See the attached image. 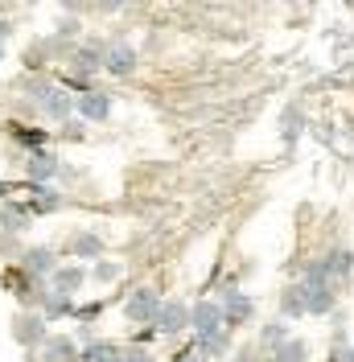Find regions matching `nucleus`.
Wrapping results in <instances>:
<instances>
[{"label":"nucleus","instance_id":"f257e3e1","mask_svg":"<svg viewBox=\"0 0 354 362\" xmlns=\"http://www.w3.org/2000/svg\"><path fill=\"white\" fill-rule=\"evenodd\" d=\"M124 313H128V321H156L161 296H156L153 288H136V293L128 296V305H124Z\"/></svg>","mask_w":354,"mask_h":362},{"label":"nucleus","instance_id":"f03ea898","mask_svg":"<svg viewBox=\"0 0 354 362\" xmlns=\"http://www.w3.org/2000/svg\"><path fill=\"white\" fill-rule=\"evenodd\" d=\"M219 321H222V313H219V305H215V300H202V305L190 309V329H194L198 338L219 334Z\"/></svg>","mask_w":354,"mask_h":362},{"label":"nucleus","instance_id":"7ed1b4c3","mask_svg":"<svg viewBox=\"0 0 354 362\" xmlns=\"http://www.w3.org/2000/svg\"><path fill=\"white\" fill-rule=\"evenodd\" d=\"M301 313H330L333 309V288L330 284H301Z\"/></svg>","mask_w":354,"mask_h":362},{"label":"nucleus","instance_id":"20e7f679","mask_svg":"<svg viewBox=\"0 0 354 362\" xmlns=\"http://www.w3.org/2000/svg\"><path fill=\"white\" fill-rule=\"evenodd\" d=\"M38 103H42V112L50 115V119H67V115L74 112V99L58 87H42L38 90Z\"/></svg>","mask_w":354,"mask_h":362},{"label":"nucleus","instance_id":"39448f33","mask_svg":"<svg viewBox=\"0 0 354 362\" xmlns=\"http://www.w3.org/2000/svg\"><path fill=\"white\" fill-rule=\"evenodd\" d=\"M99 62H103V70H108V74H132L136 49H132V45H124V42H115V45H108V54H103Z\"/></svg>","mask_w":354,"mask_h":362},{"label":"nucleus","instance_id":"423d86ee","mask_svg":"<svg viewBox=\"0 0 354 362\" xmlns=\"http://www.w3.org/2000/svg\"><path fill=\"white\" fill-rule=\"evenodd\" d=\"M74 107H79L83 119H108L111 115V95H103V90H87V95L74 99Z\"/></svg>","mask_w":354,"mask_h":362},{"label":"nucleus","instance_id":"0eeeda50","mask_svg":"<svg viewBox=\"0 0 354 362\" xmlns=\"http://www.w3.org/2000/svg\"><path fill=\"white\" fill-rule=\"evenodd\" d=\"M185 325H190V309L185 305H161V313H156V329L161 334H177Z\"/></svg>","mask_w":354,"mask_h":362},{"label":"nucleus","instance_id":"6e6552de","mask_svg":"<svg viewBox=\"0 0 354 362\" xmlns=\"http://www.w3.org/2000/svg\"><path fill=\"white\" fill-rule=\"evenodd\" d=\"M350 268H354V251H346V247L330 251V259H321V272H326V280H338V276H350Z\"/></svg>","mask_w":354,"mask_h":362},{"label":"nucleus","instance_id":"1a4fd4ad","mask_svg":"<svg viewBox=\"0 0 354 362\" xmlns=\"http://www.w3.org/2000/svg\"><path fill=\"white\" fill-rule=\"evenodd\" d=\"M13 329H17V341H21V346L45 341V321H42V317H21V321H17Z\"/></svg>","mask_w":354,"mask_h":362},{"label":"nucleus","instance_id":"9d476101","mask_svg":"<svg viewBox=\"0 0 354 362\" xmlns=\"http://www.w3.org/2000/svg\"><path fill=\"white\" fill-rule=\"evenodd\" d=\"M54 173H58V157H54V153H33V157H29V177L33 181H50L54 177Z\"/></svg>","mask_w":354,"mask_h":362},{"label":"nucleus","instance_id":"9b49d317","mask_svg":"<svg viewBox=\"0 0 354 362\" xmlns=\"http://www.w3.org/2000/svg\"><path fill=\"white\" fill-rule=\"evenodd\" d=\"M219 313H227L231 321H247L251 317V300L244 293H227V300L219 305Z\"/></svg>","mask_w":354,"mask_h":362},{"label":"nucleus","instance_id":"f8f14e48","mask_svg":"<svg viewBox=\"0 0 354 362\" xmlns=\"http://www.w3.org/2000/svg\"><path fill=\"white\" fill-rule=\"evenodd\" d=\"M25 268L33 272V276H50V272H54V251L50 247H33L29 255H25Z\"/></svg>","mask_w":354,"mask_h":362},{"label":"nucleus","instance_id":"ddd939ff","mask_svg":"<svg viewBox=\"0 0 354 362\" xmlns=\"http://www.w3.org/2000/svg\"><path fill=\"white\" fill-rule=\"evenodd\" d=\"M50 276H54V288H58L62 296H67V293H74V288L83 284V268H54Z\"/></svg>","mask_w":354,"mask_h":362},{"label":"nucleus","instance_id":"4468645a","mask_svg":"<svg viewBox=\"0 0 354 362\" xmlns=\"http://www.w3.org/2000/svg\"><path fill=\"white\" fill-rule=\"evenodd\" d=\"M79 362H120V350H115L111 341H91Z\"/></svg>","mask_w":354,"mask_h":362},{"label":"nucleus","instance_id":"2eb2a0df","mask_svg":"<svg viewBox=\"0 0 354 362\" xmlns=\"http://www.w3.org/2000/svg\"><path fill=\"white\" fill-rule=\"evenodd\" d=\"M62 313H74V305L62 293H50L42 300V321H54V317H62Z\"/></svg>","mask_w":354,"mask_h":362},{"label":"nucleus","instance_id":"dca6fc26","mask_svg":"<svg viewBox=\"0 0 354 362\" xmlns=\"http://www.w3.org/2000/svg\"><path fill=\"white\" fill-rule=\"evenodd\" d=\"M42 354H45V362H70L74 346H70L67 338H50V341L42 346Z\"/></svg>","mask_w":354,"mask_h":362},{"label":"nucleus","instance_id":"f3484780","mask_svg":"<svg viewBox=\"0 0 354 362\" xmlns=\"http://www.w3.org/2000/svg\"><path fill=\"white\" fill-rule=\"evenodd\" d=\"M70 251H74V255H99V251H103V239H99V235H74V239H70Z\"/></svg>","mask_w":354,"mask_h":362},{"label":"nucleus","instance_id":"a211bd4d","mask_svg":"<svg viewBox=\"0 0 354 362\" xmlns=\"http://www.w3.org/2000/svg\"><path fill=\"white\" fill-rule=\"evenodd\" d=\"M74 70L91 74V70H103V62H99V54H95L91 45H83V49H74Z\"/></svg>","mask_w":354,"mask_h":362},{"label":"nucleus","instance_id":"6ab92c4d","mask_svg":"<svg viewBox=\"0 0 354 362\" xmlns=\"http://www.w3.org/2000/svg\"><path fill=\"white\" fill-rule=\"evenodd\" d=\"M272 362H305V341L288 338L285 346H276V358H272Z\"/></svg>","mask_w":354,"mask_h":362},{"label":"nucleus","instance_id":"aec40b11","mask_svg":"<svg viewBox=\"0 0 354 362\" xmlns=\"http://www.w3.org/2000/svg\"><path fill=\"white\" fill-rule=\"evenodd\" d=\"M13 136H17L21 144H29V148H42L45 140H50V132H38V128H13Z\"/></svg>","mask_w":354,"mask_h":362},{"label":"nucleus","instance_id":"412c9836","mask_svg":"<svg viewBox=\"0 0 354 362\" xmlns=\"http://www.w3.org/2000/svg\"><path fill=\"white\" fill-rule=\"evenodd\" d=\"M0 223H4V226H13V230H21V226L29 223V210H25V206H17V210H13V206H4Z\"/></svg>","mask_w":354,"mask_h":362},{"label":"nucleus","instance_id":"4be33fe9","mask_svg":"<svg viewBox=\"0 0 354 362\" xmlns=\"http://www.w3.org/2000/svg\"><path fill=\"white\" fill-rule=\"evenodd\" d=\"M198 350L202 354H222V350H227V334H210V338H198Z\"/></svg>","mask_w":354,"mask_h":362},{"label":"nucleus","instance_id":"5701e85b","mask_svg":"<svg viewBox=\"0 0 354 362\" xmlns=\"http://www.w3.org/2000/svg\"><path fill=\"white\" fill-rule=\"evenodd\" d=\"M58 194H54V189H42V194H38V198H33V202H29V210H38V214H42V210H58Z\"/></svg>","mask_w":354,"mask_h":362},{"label":"nucleus","instance_id":"b1692460","mask_svg":"<svg viewBox=\"0 0 354 362\" xmlns=\"http://www.w3.org/2000/svg\"><path fill=\"white\" fill-rule=\"evenodd\" d=\"M288 341V325H268L264 329V346H285Z\"/></svg>","mask_w":354,"mask_h":362},{"label":"nucleus","instance_id":"393cba45","mask_svg":"<svg viewBox=\"0 0 354 362\" xmlns=\"http://www.w3.org/2000/svg\"><path fill=\"white\" fill-rule=\"evenodd\" d=\"M285 313H301V293H297V288L285 293Z\"/></svg>","mask_w":354,"mask_h":362},{"label":"nucleus","instance_id":"a878e982","mask_svg":"<svg viewBox=\"0 0 354 362\" xmlns=\"http://www.w3.org/2000/svg\"><path fill=\"white\" fill-rule=\"evenodd\" d=\"M120 362H153V354L136 346V350H128V354H120Z\"/></svg>","mask_w":354,"mask_h":362},{"label":"nucleus","instance_id":"bb28decb","mask_svg":"<svg viewBox=\"0 0 354 362\" xmlns=\"http://www.w3.org/2000/svg\"><path fill=\"white\" fill-rule=\"evenodd\" d=\"M95 276H99V280H115V276H120V264H99Z\"/></svg>","mask_w":354,"mask_h":362},{"label":"nucleus","instance_id":"cd10ccee","mask_svg":"<svg viewBox=\"0 0 354 362\" xmlns=\"http://www.w3.org/2000/svg\"><path fill=\"white\" fill-rule=\"evenodd\" d=\"M333 362H354V350H350V346H342V350L333 354Z\"/></svg>","mask_w":354,"mask_h":362},{"label":"nucleus","instance_id":"c85d7f7f","mask_svg":"<svg viewBox=\"0 0 354 362\" xmlns=\"http://www.w3.org/2000/svg\"><path fill=\"white\" fill-rule=\"evenodd\" d=\"M235 362H251V354H235Z\"/></svg>","mask_w":354,"mask_h":362},{"label":"nucleus","instance_id":"c756f323","mask_svg":"<svg viewBox=\"0 0 354 362\" xmlns=\"http://www.w3.org/2000/svg\"><path fill=\"white\" fill-rule=\"evenodd\" d=\"M181 362H202V358H198V354H185V358H181Z\"/></svg>","mask_w":354,"mask_h":362},{"label":"nucleus","instance_id":"7c9ffc66","mask_svg":"<svg viewBox=\"0 0 354 362\" xmlns=\"http://www.w3.org/2000/svg\"><path fill=\"white\" fill-rule=\"evenodd\" d=\"M0 54H4V45H0Z\"/></svg>","mask_w":354,"mask_h":362}]
</instances>
